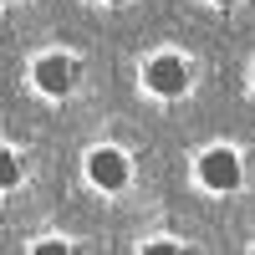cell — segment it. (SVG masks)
<instances>
[{"mask_svg":"<svg viewBox=\"0 0 255 255\" xmlns=\"http://www.w3.org/2000/svg\"><path fill=\"white\" fill-rule=\"evenodd\" d=\"M199 184L215 189V194L240 189V158H235V148H209V153L199 158Z\"/></svg>","mask_w":255,"mask_h":255,"instance_id":"6da1fadb","label":"cell"},{"mask_svg":"<svg viewBox=\"0 0 255 255\" xmlns=\"http://www.w3.org/2000/svg\"><path fill=\"white\" fill-rule=\"evenodd\" d=\"M143 82H148V87H153L158 97H179V92L189 87V67H184V56L163 51V56H153V61H148Z\"/></svg>","mask_w":255,"mask_h":255,"instance_id":"7a4b0ae2","label":"cell"},{"mask_svg":"<svg viewBox=\"0 0 255 255\" xmlns=\"http://www.w3.org/2000/svg\"><path fill=\"white\" fill-rule=\"evenodd\" d=\"M87 174H92V184L97 189H123L128 184V153H118V148H92L87 153Z\"/></svg>","mask_w":255,"mask_h":255,"instance_id":"3957f363","label":"cell"},{"mask_svg":"<svg viewBox=\"0 0 255 255\" xmlns=\"http://www.w3.org/2000/svg\"><path fill=\"white\" fill-rule=\"evenodd\" d=\"M31 77H36V87L46 92V97H67L72 82H77V61L72 56H41Z\"/></svg>","mask_w":255,"mask_h":255,"instance_id":"277c9868","label":"cell"},{"mask_svg":"<svg viewBox=\"0 0 255 255\" xmlns=\"http://www.w3.org/2000/svg\"><path fill=\"white\" fill-rule=\"evenodd\" d=\"M0 189H15V153H0Z\"/></svg>","mask_w":255,"mask_h":255,"instance_id":"5b68a950","label":"cell"},{"mask_svg":"<svg viewBox=\"0 0 255 255\" xmlns=\"http://www.w3.org/2000/svg\"><path fill=\"white\" fill-rule=\"evenodd\" d=\"M31 255H72V250H67V245H61V240H41V245H36Z\"/></svg>","mask_w":255,"mask_h":255,"instance_id":"8992f818","label":"cell"},{"mask_svg":"<svg viewBox=\"0 0 255 255\" xmlns=\"http://www.w3.org/2000/svg\"><path fill=\"white\" fill-rule=\"evenodd\" d=\"M143 255H184V250L168 245V240H153V245H143Z\"/></svg>","mask_w":255,"mask_h":255,"instance_id":"52a82bcc","label":"cell"},{"mask_svg":"<svg viewBox=\"0 0 255 255\" xmlns=\"http://www.w3.org/2000/svg\"><path fill=\"white\" fill-rule=\"evenodd\" d=\"M215 5H235V0H215Z\"/></svg>","mask_w":255,"mask_h":255,"instance_id":"ba28073f","label":"cell"},{"mask_svg":"<svg viewBox=\"0 0 255 255\" xmlns=\"http://www.w3.org/2000/svg\"><path fill=\"white\" fill-rule=\"evenodd\" d=\"M108 5H123V0H108Z\"/></svg>","mask_w":255,"mask_h":255,"instance_id":"9c48e42d","label":"cell"},{"mask_svg":"<svg viewBox=\"0 0 255 255\" xmlns=\"http://www.w3.org/2000/svg\"><path fill=\"white\" fill-rule=\"evenodd\" d=\"M250 255H255V250H250Z\"/></svg>","mask_w":255,"mask_h":255,"instance_id":"30bf717a","label":"cell"}]
</instances>
